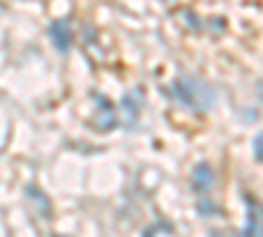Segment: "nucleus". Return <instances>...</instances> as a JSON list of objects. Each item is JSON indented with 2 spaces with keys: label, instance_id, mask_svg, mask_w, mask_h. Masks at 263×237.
Here are the masks:
<instances>
[{
  "label": "nucleus",
  "instance_id": "obj_1",
  "mask_svg": "<svg viewBox=\"0 0 263 237\" xmlns=\"http://www.w3.org/2000/svg\"><path fill=\"white\" fill-rule=\"evenodd\" d=\"M171 95L182 105L195 108V111H211L216 105V90L205 79L195 77V74H179L171 84Z\"/></svg>",
  "mask_w": 263,
  "mask_h": 237
},
{
  "label": "nucleus",
  "instance_id": "obj_2",
  "mask_svg": "<svg viewBox=\"0 0 263 237\" xmlns=\"http://www.w3.org/2000/svg\"><path fill=\"white\" fill-rule=\"evenodd\" d=\"M213 166L208 161H197L192 174H190V185H192V192H195V200H197V208H200L203 216H213L216 213V203H213Z\"/></svg>",
  "mask_w": 263,
  "mask_h": 237
},
{
  "label": "nucleus",
  "instance_id": "obj_3",
  "mask_svg": "<svg viewBox=\"0 0 263 237\" xmlns=\"http://www.w3.org/2000/svg\"><path fill=\"white\" fill-rule=\"evenodd\" d=\"M142 105H145V93L142 87H132L124 100H121V119H124V126L126 129H135L140 124V116H142Z\"/></svg>",
  "mask_w": 263,
  "mask_h": 237
},
{
  "label": "nucleus",
  "instance_id": "obj_4",
  "mask_svg": "<svg viewBox=\"0 0 263 237\" xmlns=\"http://www.w3.org/2000/svg\"><path fill=\"white\" fill-rule=\"evenodd\" d=\"M98 100V119H95V126L100 132H108V129L116 126V111H114V103L108 98H95Z\"/></svg>",
  "mask_w": 263,
  "mask_h": 237
},
{
  "label": "nucleus",
  "instance_id": "obj_5",
  "mask_svg": "<svg viewBox=\"0 0 263 237\" xmlns=\"http://www.w3.org/2000/svg\"><path fill=\"white\" fill-rule=\"evenodd\" d=\"M50 37L55 42V48L61 53H66L71 48V21H66V19H58L50 24Z\"/></svg>",
  "mask_w": 263,
  "mask_h": 237
},
{
  "label": "nucleus",
  "instance_id": "obj_6",
  "mask_svg": "<svg viewBox=\"0 0 263 237\" xmlns=\"http://www.w3.org/2000/svg\"><path fill=\"white\" fill-rule=\"evenodd\" d=\"M242 237H263V206L250 203L248 224H245V229H242Z\"/></svg>",
  "mask_w": 263,
  "mask_h": 237
},
{
  "label": "nucleus",
  "instance_id": "obj_7",
  "mask_svg": "<svg viewBox=\"0 0 263 237\" xmlns=\"http://www.w3.org/2000/svg\"><path fill=\"white\" fill-rule=\"evenodd\" d=\"M253 153H255V158L263 163V132H258L255 140H253Z\"/></svg>",
  "mask_w": 263,
  "mask_h": 237
},
{
  "label": "nucleus",
  "instance_id": "obj_8",
  "mask_svg": "<svg viewBox=\"0 0 263 237\" xmlns=\"http://www.w3.org/2000/svg\"><path fill=\"white\" fill-rule=\"evenodd\" d=\"M255 95L263 100V79H258V84H255Z\"/></svg>",
  "mask_w": 263,
  "mask_h": 237
}]
</instances>
